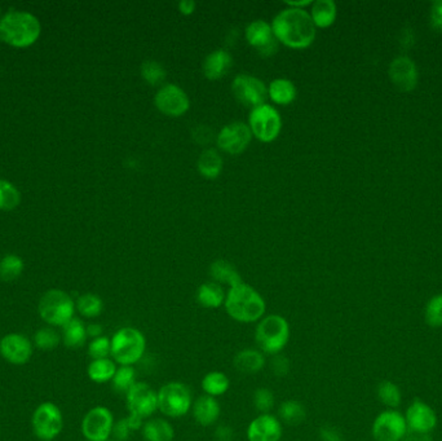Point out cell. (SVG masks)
<instances>
[{"label":"cell","instance_id":"obj_40","mask_svg":"<svg viewBox=\"0 0 442 441\" xmlns=\"http://www.w3.org/2000/svg\"><path fill=\"white\" fill-rule=\"evenodd\" d=\"M20 201H21V196L15 186L8 181L0 180V208L14 210L18 206Z\"/></svg>","mask_w":442,"mask_h":441},{"label":"cell","instance_id":"obj_24","mask_svg":"<svg viewBox=\"0 0 442 441\" xmlns=\"http://www.w3.org/2000/svg\"><path fill=\"white\" fill-rule=\"evenodd\" d=\"M225 297L227 295L222 290L221 285L216 284V282H205L200 285L195 294L197 303L202 308H207V309L220 308L225 302Z\"/></svg>","mask_w":442,"mask_h":441},{"label":"cell","instance_id":"obj_30","mask_svg":"<svg viewBox=\"0 0 442 441\" xmlns=\"http://www.w3.org/2000/svg\"><path fill=\"white\" fill-rule=\"evenodd\" d=\"M311 18L314 26L328 28L336 18V4L333 0H317L312 4Z\"/></svg>","mask_w":442,"mask_h":441},{"label":"cell","instance_id":"obj_48","mask_svg":"<svg viewBox=\"0 0 442 441\" xmlns=\"http://www.w3.org/2000/svg\"><path fill=\"white\" fill-rule=\"evenodd\" d=\"M320 437L322 441H344L340 431L333 426H323L320 428Z\"/></svg>","mask_w":442,"mask_h":441},{"label":"cell","instance_id":"obj_27","mask_svg":"<svg viewBox=\"0 0 442 441\" xmlns=\"http://www.w3.org/2000/svg\"><path fill=\"white\" fill-rule=\"evenodd\" d=\"M61 329H63V341L68 349H77L85 346L88 335L87 326L80 319L74 317Z\"/></svg>","mask_w":442,"mask_h":441},{"label":"cell","instance_id":"obj_28","mask_svg":"<svg viewBox=\"0 0 442 441\" xmlns=\"http://www.w3.org/2000/svg\"><path fill=\"white\" fill-rule=\"evenodd\" d=\"M202 390L207 396L211 398H220L222 395H225L230 388V379L228 376L222 371H210L202 379Z\"/></svg>","mask_w":442,"mask_h":441},{"label":"cell","instance_id":"obj_17","mask_svg":"<svg viewBox=\"0 0 442 441\" xmlns=\"http://www.w3.org/2000/svg\"><path fill=\"white\" fill-rule=\"evenodd\" d=\"M246 39L260 56H273L279 50V41L274 38L271 23L257 20L246 28Z\"/></svg>","mask_w":442,"mask_h":441},{"label":"cell","instance_id":"obj_36","mask_svg":"<svg viewBox=\"0 0 442 441\" xmlns=\"http://www.w3.org/2000/svg\"><path fill=\"white\" fill-rule=\"evenodd\" d=\"M136 383V370L134 366H119L112 379V386L118 393H127Z\"/></svg>","mask_w":442,"mask_h":441},{"label":"cell","instance_id":"obj_39","mask_svg":"<svg viewBox=\"0 0 442 441\" xmlns=\"http://www.w3.org/2000/svg\"><path fill=\"white\" fill-rule=\"evenodd\" d=\"M141 77L148 85H162L166 79V70L157 61L149 60L141 65Z\"/></svg>","mask_w":442,"mask_h":441},{"label":"cell","instance_id":"obj_1","mask_svg":"<svg viewBox=\"0 0 442 441\" xmlns=\"http://www.w3.org/2000/svg\"><path fill=\"white\" fill-rule=\"evenodd\" d=\"M274 38L289 48L304 50L316 39V26L311 14L299 8H286L271 23Z\"/></svg>","mask_w":442,"mask_h":441},{"label":"cell","instance_id":"obj_10","mask_svg":"<svg viewBox=\"0 0 442 441\" xmlns=\"http://www.w3.org/2000/svg\"><path fill=\"white\" fill-rule=\"evenodd\" d=\"M114 415L107 406H95L82 420V434L88 441H107L110 439Z\"/></svg>","mask_w":442,"mask_h":441},{"label":"cell","instance_id":"obj_7","mask_svg":"<svg viewBox=\"0 0 442 441\" xmlns=\"http://www.w3.org/2000/svg\"><path fill=\"white\" fill-rule=\"evenodd\" d=\"M192 406V391L186 384L170 382L158 391V410L166 417L181 418L190 412Z\"/></svg>","mask_w":442,"mask_h":441},{"label":"cell","instance_id":"obj_6","mask_svg":"<svg viewBox=\"0 0 442 441\" xmlns=\"http://www.w3.org/2000/svg\"><path fill=\"white\" fill-rule=\"evenodd\" d=\"M39 316L50 326H64L75 316V302L68 292L53 289L39 300Z\"/></svg>","mask_w":442,"mask_h":441},{"label":"cell","instance_id":"obj_45","mask_svg":"<svg viewBox=\"0 0 442 441\" xmlns=\"http://www.w3.org/2000/svg\"><path fill=\"white\" fill-rule=\"evenodd\" d=\"M132 430L129 427L127 418H122V420L115 422L114 427H113V432L112 436L114 437V440L117 441H127L131 435H132Z\"/></svg>","mask_w":442,"mask_h":441},{"label":"cell","instance_id":"obj_46","mask_svg":"<svg viewBox=\"0 0 442 441\" xmlns=\"http://www.w3.org/2000/svg\"><path fill=\"white\" fill-rule=\"evenodd\" d=\"M431 25L436 31L442 33V0H437L431 6Z\"/></svg>","mask_w":442,"mask_h":441},{"label":"cell","instance_id":"obj_32","mask_svg":"<svg viewBox=\"0 0 442 441\" xmlns=\"http://www.w3.org/2000/svg\"><path fill=\"white\" fill-rule=\"evenodd\" d=\"M197 169L202 176L216 179L222 170V158L215 149L205 150L198 158Z\"/></svg>","mask_w":442,"mask_h":441},{"label":"cell","instance_id":"obj_47","mask_svg":"<svg viewBox=\"0 0 442 441\" xmlns=\"http://www.w3.org/2000/svg\"><path fill=\"white\" fill-rule=\"evenodd\" d=\"M194 140L200 144V145H206L212 140V129L206 127V126H200L195 128L193 132Z\"/></svg>","mask_w":442,"mask_h":441},{"label":"cell","instance_id":"obj_52","mask_svg":"<svg viewBox=\"0 0 442 441\" xmlns=\"http://www.w3.org/2000/svg\"><path fill=\"white\" fill-rule=\"evenodd\" d=\"M409 431V430H407ZM405 437H406V441H431V437H429V435L428 434H418V432H413V431H410V435H405ZM404 437V439H405Z\"/></svg>","mask_w":442,"mask_h":441},{"label":"cell","instance_id":"obj_19","mask_svg":"<svg viewBox=\"0 0 442 441\" xmlns=\"http://www.w3.org/2000/svg\"><path fill=\"white\" fill-rule=\"evenodd\" d=\"M282 422L269 414H260L247 427L249 441H279L282 439Z\"/></svg>","mask_w":442,"mask_h":441},{"label":"cell","instance_id":"obj_49","mask_svg":"<svg viewBox=\"0 0 442 441\" xmlns=\"http://www.w3.org/2000/svg\"><path fill=\"white\" fill-rule=\"evenodd\" d=\"M215 437L217 441H230L233 439V430L229 426L217 427Z\"/></svg>","mask_w":442,"mask_h":441},{"label":"cell","instance_id":"obj_12","mask_svg":"<svg viewBox=\"0 0 442 441\" xmlns=\"http://www.w3.org/2000/svg\"><path fill=\"white\" fill-rule=\"evenodd\" d=\"M232 91L241 104L252 109L264 105L268 97V88L263 80L249 74L237 75L232 85Z\"/></svg>","mask_w":442,"mask_h":441},{"label":"cell","instance_id":"obj_2","mask_svg":"<svg viewBox=\"0 0 442 441\" xmlns=\"http://www.w3.org/2000/svg\"><path fill=\"white\" fill-rule=\"evenodd\" d=\"M224 307L229 317L241 324L259 322L266 311L264 298L260 292L243 282L229 289Z\"/></svg>","mask_w":442,"mask_h":441},{"label":"cell","instance_id":"obj_26","mask_svg":"<svg viewBox=\"0 0 442 441\" xmlns=\"http://www.w3.org/2000/svg\"><path fill=\"white\" fill-rule=\"evenodd\" d=\"M210 275L214 278L216 284L228 285L230 287H235L237 285L242 284V277L236 267L227 260L219 259L210 267Z\"/></svg>","mask_w":442,"mask_h":441},{"label":"cell","instance_id":"obj_33","mask_svg":"<svg viewBox=\"0 0 442 441\" xmlns=\"http://www.w3.org/2000/svg\"><path fill=\"white\" fill-rule=\"evenodd\" d=\"M279 420L290 426H298L307 418L306 406L296 400H287L279 409Z\"/></svg>","mask_w":442,"mask_h":441},{"label":"cell","instance_id":"obj_53","mask_svg":"<svg viewBox=\"0 0 442 441\" xmlns=\"http://www.w3.org/2000/svg\"><path fill=\"white\" fill-rule=\"evenodd\" d=\"M286 4L289 7L304 9V7H307L309 4H313V3L311 0H299V1H286Z\"/></svg>","mask_w":442,"mask_h":441},{"label":"cell","instance_id":"obj_42","mask_svg":"<svg viewBox=\"0 0 442 441\" xmlns=\"http://www.w3.org/2000/svg\"><path fill=\"white\" fill-rule=\"evenodd\" d=\"M110 352H112V343L105 335L92 339L88 344V355L92 360L107 358L110 356Z\"/></svg>","mask_w":442,"mask_h":441},{"label":"cell","instance_id":"obj_5","mask_svg":"<svg viewBox=\"0 0 442 441\" xmlns=\"http://www.w3.org/2000/svg\"><path fill=\"white\" fill-rule=\"evenodd\" d=\"M110 343V356L119 366H134L143 358L146 351V338L136 327H121L112 336Z\"/></svg>","mask_w":442,"mask_h":441},{"label":"cell","instance_id":"obj_18","mask_svg":"<svg viewBox=\"0 0 442 441\" xmlns=\"http://www.w3.org/2000/svg\"><path fill=\"white\" fill-rule=\"evenodd\" d=\"M407 430L418 434H431L437 426V415L431 406L421 400H414L406 415Z\"/></svg>","mask_w":442,"mask_h":441},{"label":"cell","instance_id":"obj_38","mask_svg":"<svg viewBox=\"0 0 442 441\" xmlns=\"http://www.w3.org/2000/svg\"><path fill=\"white\" fill-rule=\"evenodd\" d=\"M378 398L389 409H396L401 404L402 395H401L397 384L389 382V381H384V382L379 384Z\"/></svg>","mask_w":442,"mask_h":441},{"label":"cell","instance_id":"obj_43","mask_svg":"<svg viewBox=\"0 0 442 441\" xmlns=\"http://www.w3.org/2000/svg\"><path fill=\"white\" fill-rule=\"evenodd\" d=\"M254 405L260 414H269L274 406V393L269 388H257L254 393Z\"/></svg>","mask_w":442,"mask_h":441},{"label":"cell","instance_id":"obj_29","mask_svg":"<svg viewBox=\"0 0 442 441\" xmlns=\"http://www.w3.org/2000/svg\"><path fill=\"white\" fill-rule=\"evenodd\" d=\"M268 96L274 104L289 105L296 99V87L289 79H274L268 87Z\"/></svg>","mask_w":442,"mask_h":441},{"label":"cell","instance_id":"obj_25","mask_svg":"<svg viewBox=\"0 0 442 441\" xmlns=\"http://www.w3.org/2000/svg\"><path fill=\"white\" fill-rule=\"evenodd\" d=\"M141 431L145 441H172L175 437L173 427L164 418H151L146 420Z\"/></svg>","mask_w":442,"mask_h":441},{"label":"cell","instance_id":"obj_4","mask_svg":"<svg viewBox=\"0 0 442 441\" xmlns=\"http://www.w3.org/2000/svg\"><path fill=\"white\" fill-rule=\"evenodd\" d=\"M291 329L281 314H268L257 322L255 341L259 351L265 355H279L290 341Z\"/></svg>","mask_w":442,"mask_h":441},{"label":"cell","instance_id":"obj_31","mask_svg":"<svg viewBox=\"0 0 442 441\" xmlns=\"http://www.w3.org/2000/svg\"><path fill=\"white\" fill-rule=\"evenodd\" d=\"M117 363L112 358H100V360H92L87 368L88 378L95 383L102 384L112 382L117 371Z\"/></svg>","mask_w":442,"mask_h":441},{"label":"cell","instance_id":"obj_55","mask_svg":"<svg viewBox=\"0 0 442 441\" xmlns=\"http://www.w3.org/2000/svg\"><path fill=\"white\" fill-rule=\"evenodd\" d=\"M85 441H88V440H85Z\"/></svg>","mask_w":442,"mask_h":441},{"label":"cell","instance_id":"obj_34","mask_svg":"<svg viewBox=\"0 0 442 441\" xmlns=\"http://www.w3.org/2000/svg\"><path fill=\"white\" fill-rule=\"evenodd\" d=\"M75 308L83 317L96 319L104 311V303L96 294H83L77 300Z\"/></svg>","mask_w":442,"mask_h":441},{"label":"cell","instance_id":"obj_20","mask_svg":"<svg viewBox=\"0 0 442 441\" xmlns=\"http://www.w3.org/2000/svg\"><path fill=\"white\" fill-rule=\"evenodd\" d=\"M389 78L402 92H410L418 83V69L410 57L399 56L389 65Z\"/></svg>","mask_w":442,"mask_h":441},{"label":"cell","instance_id":"obj_15","mask_svg":"<svg viewBox=\"0 0 442 441\" xmlns=\"http://www.w3.org/2000/svg\"><path fill=\"white\" fill-rule=\"evenodd\" d=\"M158 110L168 117H181L189 110L190 100L185 91L176 85H166L154 97Z\"/></svg>","mask_w":442,"mask_h":441},{"label":"cell","instance_id":"obj_3","mask_svg":"<svg viewBox=\"0 0 442 441\" xmlns=\"http://www.w3.org/2000/svg\"><path fill=\"white\" fill-rule=\"evenodd\" d=\"M41 36V23L33 14L12 12L0 21V39L14 47H29Z\"/></svg>","mask_w":442,"mask_h":441},{"label":"cell","instance_id":"obj_37","mask_svg":"<svg viewBox=\"0 0 442 441\" xmlns=\"http://www.w3.org/2000/svg\"><path fill=\"white\" fill-rule=\"evenodd\" d=\"M22 270L23 262L18 256L7 255L0 260V278L6 282L17 280L21 276Z\"/></svg>","mask_w":442,"mask_h":441},{"label":"cell","instance_id":"obj_54","mask_svg":"<svg viewBox=\"0 0 442 441\" xmlns=\"http://www.w3.org/2000/svg\"><path fill=\"white\" fill-rule=\"evenodd\" d=\"M107 441H117V440H114V439H109V440H107Z\"/></svg>","mask_w":442,"mask_h":441},{"label":"cell","instance_id":"obj_16","mask_svg":"<svg viewBox=\"0 0 442 441\" xmlns=\"http://www.w3.org/2000/svg\"><path fill=\"white\" fill-rule=\"evenodd\" d=\"M34 344L26 335L9 333L0 339V355L12 365L29 363Z\"/></svg>","mask_w":442,"mask_h":441},{"label":"cell","instance_id":"obj_21","mask_svg":"<svg viewBox=\"0 0 442 441\" xmlns=\"http://www.w3.org/2000/svg\"><path fill=\"white\" fill-rule=\"evenodd\" d=\"M192 413L194 420L200 426H212L220 418L221 406L217 398L203 395L193 403Z\"/></svg>","mask_w":442,"mask_h":441},{"label":"cell","instance_id":"obj_51","mask_svg":"<svg viewBox=\"0 0 442 441\" xmlns=\"http://www.w3.org/2000/svg\"><path fill=\"white\" fill-rule=\"evenodd\" d=\"M104 334V329L101 326L100 324H90L87 325V335L92 339H96L99 336H102Z\"/></svg>","mask_w":442,"mask_h":441},{"label":"cell","instance_id":"obj_44","mask_svg":"<svg viewBox=\"0 0 442 441\" xmlns=\"http://www.w3.org/2000/svg\"><path fill=\"white\" fill-rule=\"evenodd\" d=\"M271 373L276 377L284 378L289 374L290 371V361L286 356L279 355L273 356L271 361Z\"/></svg>","mask_w":442,"mask_h":441},{"label":"cell","instance_id":"obj_23","mask_svg":"<svg viewBox=\"0 0 442 441\" xmlns=\"http://www.w3.org/2000/svg\"><path fill=\"white\" fill-rule=\"evenodd\" d=\"M235 368L243 374H257L264 369V354L259 349H244L235 356Z\"/></svg>","mask_w":442,"mask_h":441},{"label":"cell","instance_id":"obj_50","mask_svg":"<svg viewBox=\"0 0 442 441\" xmlns=\"http://www.w3.org/2000/svg\"><path fill=\"white\" fill-rule=\"evenodd\" d=\"M178 11L185 16L192 14L195 11V1L193 0H183L178 3Z\"/></svg>","mask_w":442,"mask_h":441},{"label":"cell","instance_id":"obj_14","mask_svg":"<svg viewBox=\"0 0 442 441\" xmlns=\"http://www.w3.org/2000/svg\"><path fill=\"white\" fill-rule=\"evenodd\" d=\"M251 139L252 132L249 124H244L242 122H235L221 129L216 142L222 152L232 156H238L247 149Z\"/></svg>","mask_w":442,"mask_h":441},{"label":"cell","instance_id":"obj_22","mask_svg":"<svg viewBox=\"0 0 442 441\" xmlns=\"http://www.w3.org/2000/svg\"><path fill=\"white\" fill-rule=\"evenodd\" d=\"M233 64V58L227 51L216 50L206 57L203 63V73L207 79L217 80L228 74Z\"/></svg>","mask_w":442,"mask_h":441},{"label":"cell","instance_id":"obj_35","mask_svg":"<svg viewBox=\"0 0 442 441\" xmlns=\"http://www.w3.org/2000/svg\"><path fill=\"white\" fill-rule=\"evenodd\" d=\"M60 341L61 335L52 326L41 327L39 330H36L33 338V344L42 351H53L58 349Z\"/></svg>","mask_w":442,"mask_h":441},{"label":"cell","instance_id":"obj_8","mask_svg":"<svg viewBox=\"0 0 442 441\" xmlns=\"http://www.w3.org/2000/svg\"><path fill=\"white\" fill-rule=\"evenodd\" d=\"M34 434L42 441H52L63 432L64 417L61 409L53 403H43L38 406L31 418Z\"/></svg>","mask_w":442,"mask_h":441},{"label":"cell","instance_id":"obj_13","mask_svg":"<svg viewBox=\"0 0 442 441\" xmlns=\"http://www.w3.org/2000/svg\"><path fill=\"white\" fill-rule=\"evenodd\" d=\"M406 432L405 417L394 409L380 413L372 425V436L377 441L404 440Z\"/></svg>","mask_w":442,"mask_h":441},{"label":"cell","instance_id":"obj_11","mask_svg":"<svg viewBox=\"0 0 442 441\" xmlns=\"http://www.w3.org/2000/svg\"><path fill=\"white\" fill-rule=\"evenodd\" d=\"M129 415L145 420L158 410V392L145 382H136L126 393Z\"/></svg>","mask_w":442,"mask_h":441},{"label":"cell","instance_id":"obj_9","mask_svg":"<svg viewBox=\"0 0 442 441\" xmlns=\"http://www.w3.org/2000/svg\"><path fill=\"white\" fill-rule=\"evenodd\" d=\"M249 127L252 135L260 142H271L279 137L282 129V119L274 107L264 104L251 110Z\"/></svg>","mask_w":442,"mask_h":441},{"label":"cell","instance_id":"obj_41","mask_svg":"<svg viewBox=\"0 0 442 441\" xmlns=\"http://www.w3.org/2000/svg\"><path fill=\"white\" fill-rule=\"evenodd\" d=\"M424 314L429 326H442V294L436 295L428 302Z\"/></svg>","mask_w":442,"mask_h":441}]
</instances>
